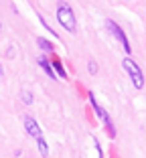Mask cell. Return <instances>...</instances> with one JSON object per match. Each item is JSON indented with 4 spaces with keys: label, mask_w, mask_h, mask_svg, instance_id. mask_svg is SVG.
<instances>
[{
    "label": "cell",
    "mask_w": 146,
    "mask_h": 158,
    "mask_svg": "<svg viewBox=\"0 0 146 158\" xmlns=\"http://www.w3.org/2000/svg\"><path fill=\"white\" fill-rule=\"evenodd\" d=\"M2 75H4V71H2V65H0V77H2Z\"/></svg>",
    "instance_id": "cell-12"
},
{
    "label": "cell",
    "mask_w": 146,
    "mask_h": 158,
    "mask_svg": "<svg viewBox=\"0 0 146 158\" xmlns=\"http://www.w3.org/2000/svg\"><path fill=\"white\" fill-rule=\"evenodd\" d=\"M53 69L61 75V77H67V75H65V69H63V65H61V61H53Z\"/></svg>",
    "instance_id": "cell-7"
},
{
    "label": "cell",
    "mask_w": 146,
    "mask_h": 158,
    "mask_svg": "<svg viewBox=\"0 0 146 158\" xmlns=\"http://www.w3.org/2000/svg\"><path fill=\"white\" fill-rule=\"evenodd\" d=\"M39 65H41L43 69H45V71H47V73H49V77H55V71H53L51 63H49V61L45 59V57H41V59H39Z\"/></svg>",
    "instance_id": "cell-6"
},
{
    "label": "cell",
    "mask_w": 146,
    "mask_h": 158,
    "mask_svg": "<svg viewBox=\"0 0 146 158\" xmlns=\"http://www.w3.org/2000/svg\"><path fill=\"white\" fill-rule=\"evenodd\" d=\"M37 142H39V150H41V154H47V144H45V140H43L41 136H39Z\"/></svg>",
    "instance_id": "cell-9"
},
{
    "label": "cell",
    "mask_w": 146,
    "mask_h": 158,
    "mask_svg": "<svg viewBox=\"0 0 146 158\" xmlns=\"http://www.w3.org/2000/svg\"><path fill=\"white\" fill-rule=\"evenodd\" d=\"M90 71H91V73H95V71H98V65H95L94 61H91V63H90Z\"/></svg>",
    "instance_id": "cell-11"
},
{
    "label": "cell",
    "mask_w": 146,
    "mask_h": 158,
    "mask_svg": "<svg viewBox=\"0 0 146 158\" xmlns=\"http://www.w3.org/2000/svg\"><path fill=\"white\" fill-rule=\"evenodd\" d=\"M108 28L114 33V37H116L120 43H122L124 51H126V53H130V43H128V39H126V35H124V31H122V28H120L118 24L114 23V20H108Z\"/></svg>",
    "instance_id": "cell-3"
},
{
    "label": "cell",
    "mask_w": 146,
    "mask_h": 158,
    "mask_svg": "<svg viewBox=\"0 0 146 158\" xmlns=\"http://www.w3.org/2000/svg\"><path fill=\"white\" fill-rule=\"evenodd\" d=\"M39 47H41L43 51H53V45L49 41H45V39H39Z\"/></svg>",
    "instance_id": "cell-8"
},
{
    "label": "cell",
    "mask_w": 146,
    "mask_h": 158,
    "mask_svg": "<svg viewBox=\"0 0 146 158\" xmlns=\"http://www.w3.org/2000/svg\"><path fill=\"white\" fill-rule=\"evenodd\" d=\"M90 99H91V103H94V110H95V114H98V116L102 118V120H104V124L108 126L110 134L114 136V126H112V120H110V116H108V114H106V110H104V107H99V106H98V102H95V99H94V95H90Z\"/></svg>",
    "instance_id": "cell-4"
},
{
    "label": "cell",
    "mask_w": 146,
    "mask_h": 158,
    "mask_svg": "<svg viewBox=\"0 0 146 158\" xmlns=\"http://www.w3.org/2000/svg\"><path fill=\"white\" fill-rule=\"evenodd\" d=\"M24 128H27V132L31 136H35V138L41 136V128H39V124L33 120V118H27V120H24Z\"/></svg>",
    "instance_id": "cell-5"
},
{
    "label": "cell",
    "mask_w": 146,
    "mask_h": 158,
    "mask_svg": "<svg viewBox=\"0 0 146 158\" xmlns=\"http://www.w3.org/2000/svg\"><path fill=\"white\" fill-rule=\"evenodd\" d=\"M57 19H59V23H61L63 28H67L69 33H75V14H73V10H71L69 4H65V2H59V6H57Z\"/></svg>",
    "instance_id": "cell-1"
},
{
    "label": "cell",
    "mask_w": 146,
    "mask_h": 158,
    "mask_svg": "<svg viewBox=\"0 0 146 158\" xmlns=\"http://www.w3.org/2000/svg\"><path fill=\"white\" fill-rule=\"evenodd\" d=\"M23 99H24V103H31V102H33V95L27 93V91H23Z\"/></svg>",
    "instance_id": "cell-10"
},
{
    "label": "cell",
    "mask_w": 146,
    "mask_h": 158,
    "mask_svg": "<svg viewBox=\"0 0 146 158\" xmlns=\"http://www.w3.org/2000/svg\"><path fill=\"white\" fill-rule=\"evenodd\" d=\"M124 69L128 71V75L132 77L134 85H136L138 89H140L142 85H144V77H142V73H140V69H138V65L134 63L132 59H130V57H128V59H124Z\"/></svg>",
    "instance_id": "cell-2"
},
{
    "label": "cell",
    "mask_w": 146,
    "mask_h": 158,
    "mask_svg": "<svg viewBox=\"0 0 146 158\" xmlns=\"http://www.w3.org/2000/svg\"><path fill=\"white\" fill-rule=\"evenodd\" d=\"M0 31H2V24H0Z\"/></svg>",
    "instance_id": "cell-13"
}]
</instances>
